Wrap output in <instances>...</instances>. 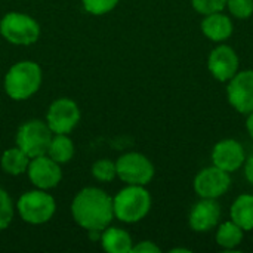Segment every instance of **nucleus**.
I'll use <instances>...</instances> for the list:
<instances>
[{
    "instance_id": "1",
    "label": "nucleus",
    "mask_w": 253,
    "mask_h": 253,
    "mask_svg": "<svg viewBox=\"0 0 253 253\" xmlns=\"http://www.w3.org/2000/svg\"><path fill=\"white\" fill-rule=\"evenodd\" d=\"M71 215L79 227L87 231H102L113 218V197L96 187L80 190L71 203Z\"/></svg>"
},
{
    "instance_id": "2",
    "label": "nucleus",
    "mask_w": 253,
    "mask_h": 253,
    "mask_svg": "<svg viewBox=\"0 0 253 253\" xmlns=\"http://www.w3.org/2000/svg\"><path fill=\"white\" fill-rule=\"evenodd\" d=\"M43 73L34 61H19L13 64L4 74L3 87L6 95L13 101H25L31 98L42 86Z\"/></svg>"
},
{
    "instance_id": "3",
    "label": "nucleus",
    "mask_w": 253,
    "mask_h": 253,
    "mask_svg": "<svg viewBox=\"0 0 253 253\" xmlns=\"http://www.w3.org/2000/svg\"><path fill=\"white\" fill-rule=\"evenodd\" d=\"M114 218L125 224L142 221L151 209V194L144 185H127L113 197Z\"/></svg>"
},
{
    "instance_id": "4",
    "label": "nucleus",
    "mask_w": 253,
    "mask_h": 253,
    "mask_svg": "<svg viewBox=\"0 0 253 253\" xmlns=\"http://www.w3.org/2000/svg\"><path fill=\"white\" fill-rule=\"evenodd\" d=\"M21 219L31 225H42L52 219L56 211L55 199L46 190H31L24 193L16 202Z\"/></svg>"
},
{
    "instance_id": "5",
    "label": "nucleus",
    "mask_w": 253,
    "mask_h": 253,
    "mask_svg": "<svg viewBox=\"0 0 253 253\" xmlns=\"http://www.w3.org/2000/svg\"><path fill=\"white\" fill-rule=\"evenodd\" d=\"M0 34L16 46L34 44L40 37L39 22L24 12H7L0 19Z\"/></svg>"
},
{
    "instance_id": "6",
    "label": "nucleus",
    "mask_w": 253,
    "mask_h": 253,
    "mask_svg": "<svg viewBox=\"0 0 253 253\" xmlns=\"http://www.w3.org/2000/svg\"><path fill=\"white\" fill-rule=\"evenodd\" d=\"M52 136L53 133L46 122L33 119L18 127L15 141L16 147H19L30 159H33L47 153Z\"/></svg>"
},
{
    "instance_id": "7",
    "label": "nucleus",
    "mask_w": 253,
    "mask_h": 253,
    "mask_svg": "<svg viewBox=\"0 0 253 253\" xmlns=\"http://www.w3.org/2000/svg\"><path fill=\"white\" fill-rule=\"evenodd\" d=\"M119 179L126 185H147L154 178V165L151 160L136 151L126 153L116 160Z\"/></svg>"
},
{
    "instance_id": "8",
    "label": "nucleus",
    "mask_w": 253,
    "mask_h": 253,
    "mask_svg": "<svg viewBox=\"0 0 253 253\" xmlns=\"http://www.w3.org/2000/svg\"><path fill=\"white\" fill-rule=\"evenodd\" d=\"M231 187V176L228 172L216 168V166H209L203 168L193 181V188L194 193L200 199H213L218 200Z\"/></svg>"
},
{
    "instance_id": "9",
    "label": "nucleus",
    "mask_w": 253,
    "mask_h": 253,
    "mask_svg": "<svg viewBox=\"0 0 253 253\" xmlns=\"http://www.w3.org/2000/svg\"><path fill=\"white\" fill-rule=\"evenodd\" d=\"M80 108L70 98L55 99L46 113V123L52 133H70L80 122Z\"/></svg>"
},
{
    "instance_id": "10",
    "label": "nucleus",
    "mask_w": 253,
    "mask_h": 253,
    "mask_svg": "<svg viewBox=\"0 0 253 253\" xmlns=\"http://www.w3.org/2000/svg\"><path fill=\"white\" fill-rule=\"evenodd\" d=\"M227 99L230 105L240 114L253 111V70L237 71L227 82Z\"/></svg>"
},
{
    "instance_id": "11",
    "label": "nucleus",
    "mask_w": 253,
    "mask_h": 253,
    "mask_svg": "<svg viewBox=\"0 0 253 253\" xmlns=\"http://www.w3.org/2000/svg\"><path fill=\"white\" fill-rule=\"evenodd\" d=\"M27 175L36 188L46 191L58 187L62 179L61 165L52 160L47 154L33 157L30 160Z\"/></svg>"
},
{
    "instance_id": "12",
    "label": "nucleus",
    "mask_w": 253,
    "mask_h": 253,
    "mask_svg": "<svg viewBox=\"0 0 253 253\" xmlns=\"http://www.w3.org/2000/svg\"><path fill=\"white\" fill-rule=\"evenodd\" d=\"M239 55L237 52L224 43H219L208 56V70L218 82L227 83L239 71Z\"/></svg>"
},
{
    "instance_id": "13",
    "label": "nucleus",
    "mask_w": 253,
    "mask_h": 253,
    "mask_svg": "<svg viewBox=\"0 0 253 253\" xmlns=\"http://www.w3.org/2000/svg\"><path fill=\"white\" fill-rule=\"evenodd\" d=\"M246 159V151L237 139H222L212 148V165L228 173H234L242 169Z\"/></svg>"
},
{
    "instance_id": "14",
    "label": "nucleus",
    "mask_w": 253,
    "mask_h": 253,
    "mask_svg": "<svg viewBox=\"0 0 253 253\" xmlns=\"http://www.w3.org/2000/svg\"><path fill=\"white\" fill-rule=\"evenodd\" d=\"M221 219V206L213 199H200L193 205L188 224L190 228L196 233H209L215 230Z\"/></svg>"
},
{
    "instance_id": "15",
    "label": "nucleus",
    "mask_w": 253,
    "mask_h": 253,
    "mask_svg": "<svg viewBox=\"0 0 253 253\" xmlns=\"http://www.w3.org/2000/svg\"><path fill=\"white\" fill-rule=\"evenodd\" d=\"M202 33L205 37L215 43H224L228 40L234 31V24L233 19L222 13V12H213L209 15H205L200 24Z\"/></svg>"
},
{
    "instance_id": "16",
    "label": "nucleus",
    "mask_w": 253,
    "mask_h": 253,
    "mask_svg": "<svg viewBox=\"0 0 253 253\" xmlns=\"http://www.w3.org/2000/svg\"><path fill=\"white\" fill-rule=\"evenodd\" d=\"M99 242L102 249L108 253H129L133 248V240L126 230L110 225L101 231Z\"/></svg>"
},
{
    "instance_id": "17",
    "label": "nucleus",
    "mask_w": 253,
    "mask_h": 253,
    "mask_svg": "<svg viewBox=\"0 0 253 253\" xmlns=\"http://www.w3.org/2000/svg\"><path fill=\"white\" fill-rule=\"evenodd\" d=\"M230 218L243 231L253 230V194H240L230 208Z\"/></svg>"
},
{
    "instance_id": "18",
    "label": "nucleus",
    "mask_w": 253,
    "mask_h": 253,
    "mask_svg": "<svg viewBox=\"0 0 253 253\" xmlns=\"http://www.w3.org/2000/svg\"><path fill=\"white\" fill-rule=\"evenodd\" d=\"M245 239V231L234 222V221H225L222 224H218L215 240L219 248L225 251H234L237 249Z\"/></svg>"
},
{
    "instance_id": "19",
    "label": "nucleus",
    "mask_w": 253,
    "mask_h": 253,
    "mask_svg": "<svg viewBox=\"0 0 253 253\" xmlns=\"http://www.w3.org/2000/svg\"><path fill=\"white\" fill-rule=\"evenodd\" d=\"M30 160L31 159L19 147H13L3 151L0 157V168L3 169L4 173L10 176H18L27 172Z\"/></svg>"
},
{
    "instance_id": "20",
    "label": "nucleus",
    "mask_w": 253,
    "mask_h": 253,
    "mask_svg": "<svg viewBox=\"0 0 253 253\" xmlns=\"http://www.w3.org/2000/svg\"><path fill=\"white\" fill-rule=\"evenodd\" d=\"M46 154L59 165L68 163L74 156V142L68 133H53Z\"/></svg>"
},
{
    "instance_id": "21",
    "label": "nucleus",
    "mask_w": 253,
    "mask_h": 253,
    "mask_svg": "<svg viewBox=\"0 0 253 253\" xmlns=\"http://www.w3.org/2000/svg\"><path fill=\"white\" fill-rule=\"evenodd\" d=\"M92 176L99 182H111L117 176L116 162L108 159H99L92 165Z\"/></svg>"
},
{
    "instance_id": "22",
    "label": "nucleus",
    "mask_w": 253,
    "mask_h": 253,
    "mask_svg": "<svg viewBox=\"0 0 253 253\" xmlns=\"http://www.w3.org/2000/svg\"><path fill=\"white\" fill-rule=\"evenodd\" d=\"M13 219V203L6 190L0 187V231L6 230Z\"/></svg>"
},
{
    "instance_id": "23",
    "label": "nucleus",
    "mask_w": 253,
    "mask_h": 253,
    "mask_svg": "<svg viewBox=\"0 0 253 253\" xmlns=\"http://www.w3.org/2000/svg\"><path fill=\"white\" fill-rule=\"evenodd\" d=\"M225 7L237 19H249L253 15V0H227Z\"/></svg>"
},
{
    "instance_id": "24",
    "label": "nucleus",
    "mask_w": 253,
    "mask_h": 253,
    "mask_svg": "<svg viewBox=\"0 0 253 253\" xmlns=\"http://www.w3.org/2000/svg\"><path fill=\"white\" fill-rule=\"evenodd\" d=\"M82 4L87 13L99 16L111 12L119 4V0H82Z\"/></svg>"
},
{
    "instance_id": "25",
    "label": "nucleus",
    "mask_w": 253,
    "mask_h": 253,
    "mask_svg": "<svg viewBox=\"0 0 253 253\" xmlns=\"http://www.w3.org/2000/svg\"><path fill=\"white\" fill-rule=\"evenodd\" d=\"M191 4L199 13L209 15L213 12H222L227 6V0H191Z\"/></svg>"
},
{
    "instance_id": "26",
    "label": "nucleus",
    "mask_w": 253,
    "mask_h": 253,
    "mask_svg": "<svg viewBox=\"0 0 253 253\" xmlns=\"http://www.w3.org/2000/svg\"><path fill=\"white\" fill-rule=\"evenodd\" d=\"M132 252L133 253H160L162 249L154 243V242H150V240H144V242H139L138 245H135L132 248Z\"/></svg>"
},
{
    "instance_id": "27",
    "label": "nucleus",
    "mask_w": 253,
    "mask_h": 253,
    "mask_svg": "<svg viewBox=\"0 0 253 253\" xmlns=\"http://www.w3.org/2000/svg\"><path fill=\"white\" fill-rule=\"evenodd\" d=\"M243 168H245V176H246L248 182H249L251 185H253V154L251 157L246 159Z\"/></svg>"
},
{
    "instance_id": "28",
    "label": "nucleus",
    "mask_w": 253,
    "mask_h": 253,
    "mask_svg": "<svg viewBox=\"0 0 253 253\" xmlns=\"http://www.w3.org/2000/svg\"><path fill=\"white\" fill-rule=\"evenodd\" d=\"M246 130H248L249 136L253 139V111L248 114V119H246Z\"/></svg>"
},
{
    "instance_id": "29",
    "label": "nucleus",
    "mask_w": 253,
    "mask_h": 253,
    "mask_svg": "<svg viewBox=\"0 0 253 253\" xmlns=\"http://www.w3.org/2000/svg\"><path fill=\"white\" fill-rule=\"evenodd\" d=\"M170 252H190L188 249H182V248H178V249H172Z\"/></svg>"
},
{
    "instance_id": "30",
    "label": "nucleus",
    "mask_w": 253,
    "mask_h": 253,
    "mask_svg": "<svg viewBox=\"0 0 253 253\" xmlns=\"http://www.w3.org/2000/svg\"><path fill=\"white\" fill-rule=\"evenodd\" d=\"M252 154H253V151H252Z\"/></svg>"
}]
</instances>
